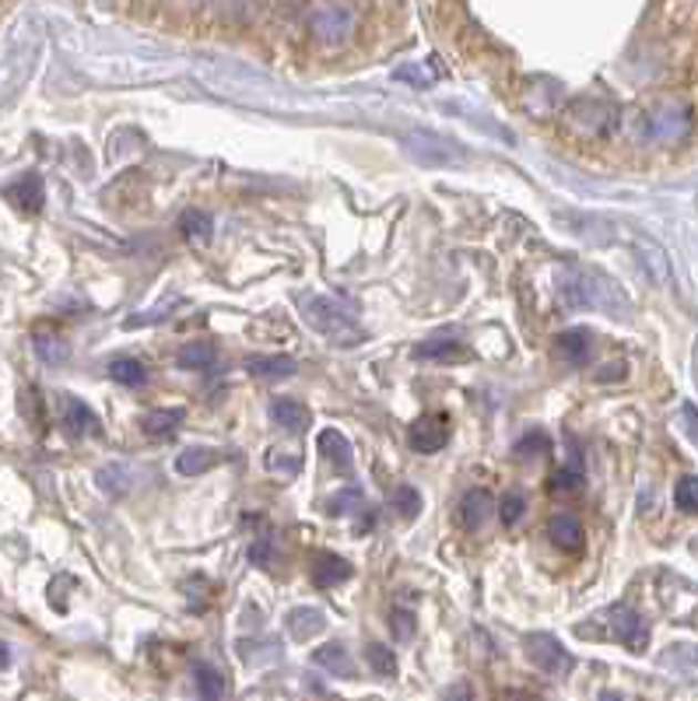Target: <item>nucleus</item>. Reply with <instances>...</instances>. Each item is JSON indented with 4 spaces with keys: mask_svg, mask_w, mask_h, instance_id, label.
I'll return each mask as SVG.
<instances>
[{
    "mask_svg": "<svg viewBox=\"0 0 698 701\" xmlns=\"http://www.w3.org/2000/svg\"><path fill=\"white\" fill-rule=\"evenodd\" d=\"M355 502H358V492H355V487H348V492L333 495V498L327 502V513H330V516H341V513H348L345 505H355Z\"/></svg>",
    "mask_w": 698,
    "mask_h": 701,
    "instance_id": "f704fd0d",
    "label": "nucleus"
},
{
    "mask_svg": "<svg viewBox=\"0 0 698 701\" xmlns=\"http://www.w3.org/2000/svg\"><path fill=\"white\" fill-rule=\"evenodd\" d=\"M309 32L316 35V42L337 47V42H345L355 32V11L341 4H327L309 18Z\"/></svg>",
    "mask_w": 698,
    "mask_h": 701,
    "instance_id": "20e7f679",
    "label": "nucleus"
},
{
    "mask_svg": "<svg viewBox=\"0 0 698 701\" xmlns=\"http://www.w3.org/2000/svg\"><path fill=\"white\" fill-rule=\"evenodd\" d=\"M408 155L421 165H460L463 162V155L453 152L450 141H439V137H429V134L408 137Z\"/></svg>",
    "mask_w": 698,
    "mask_h": 701,
    "instance_id": "6e6552de",
    "label": "nucleus"
},
{
    "mask_svg": "<svg viewBox=\"0 0 698 701\" xmlns=\"http://www.w3.org/2000/svg\"><path fill=\"white\" fill-rule=\"evenodd\" d=\"M299 466H302V460L295 456V453L285 456V460H281V453H270L267 456V471H299Z\"/></svg>",
    "mask_w": 698,
    "mask_h": 701,
    "instance_id": "c9c22d12",
    "label": "nucleus"
},
{
    "mask_svg": "<svg viewBox=\"0 0 698 701\" xmlns=\"http://www.w3.org/2000/svg\"><path fill=\"white\" fill-rule=\"evenodd\" d=\"M320 450H324V460L333 466V471L351 474V466H355V450H351V442H348L341 432H337V429L320 432Z\"/></svg>",
    "mask_w": 698,
    "mask_h": 701,
    "instance_id": "f8f14e48",
    "label": "nucleus"
},
{
    "mask_svg": "<svg viewBox=\"0 0 698 701\" xmlns=\"http://www.w3.org/2000/svg\"><path fill=\"white\" fill-rule=\"evenodd\" d=\"M312 663L327 670L330 677H341V681H355L358 677V667H355V656L348 652V646L341 642H327L312 652Z\"/></svg>",
    "mask_w": 698,
    "mask_h": 701,
    "instance_id": "1a4fd4ad",
    "label": "nucleus"
},
{
    "mask_svg": "<svg viewBox=\"0 0 698 701\" xmlns=\"http://www.w3.org/2000/svg\"><path fill=\"white\" fill-rule=\"evenodd\" d=\"M345 579H351V565L345 558L337 555H320L312 565V583L320 589H330V586H341Z\"/></svg>",
    "mask_w": 698,
    "mask_h": 701,
    "instance_id": "4468645a",
    "label": "nucleus"
},
{
    "mask_svg": "<svg viewBox=\"0 0 698 701\" xmlns=\"http://www.w3.org/2000/svg\"><path fill=\"white\" fill-rule=\"evenodd\" d=\"M218 361V351H215V344H207V341H201V344H189L183 354H179V365L183 369H194V372H204V369H211Z\"/></svg>",
    "mask_w": 698,
    "mask_h": 701,
    "instance_id": "4be33fe9",
    "label": "nucleus"
},
{
    "mask_svg": "<svg viewBox=\"0 0 698 701\" xmlns=\"http://www.w3.org/2000/svg\"><path fill=\"white\" fill-rule=\"evenodd\" d=\"M218 460H222V456H218L215 450H204V445H194V450H186V453L176 460V471L186 474V477H197V474L211 471V466H215Z\"/></svg>",
    "mask_w": 698,
    "mask_h": 701,
    "instance_id": "aec40b11",
    "label": "nucleus"
},
{
    "mask_svg": "<svg viewBox=\"0 0 698 701\" xmlns=\"http://www.w3.org/2000/svg\"><path fill=\"white\" fill-rule=\"evenodd\" d=\"M270 417H274V424H281L285 432H306L309 421H312L302 403L299 400H288V396L270 403Z\"/></svg>",
    "mask_w": 698,
    "mask_h": 701,
    "instance_id": "ddd939ff",
    "label": "nucleus"
},
{
    "mask_svg": "<svg viewBox=\"0 0 698 701\" xmlns=\"http://www.w3.org/2000/svg\"><path fill=\"white\" fill-rule=\"evenodd\" d=\"M183 421V411H155V414H144L141 424H144V432L147 435H173L176 432V424Z\"/></svg>",
    "mask_w": 698,
    "mask_h": 701,
    "instance_id": "393cba45",
    "label": "nucleus"
},
{
    "mask_svg": "<svg viewBox=\"0 0 698 701\" xmlns=\"http://www.w3.org/2000/svg\"><path fill=\"white\" fill-rule=\"evenodd\" d=\"M8 197L21 207V210H29V215H35V210L42 207V200H47V189H42V179L35 173L29 176H21L11 189H8Z\"/></svg>",
    "mask_w": 698,
    "mask_h": 701,
    "instance_id": "2eb2a0df",
    "label": "nucleus"
},
{
    "mask_svg": "<svg viewBox=\"0 0 698 701\" xmlns=\"http://www.w3.org/2000/svg\"><path fill=\"white\" fill-rule=\"evenodd\" d=\"M607 628H610V635H615V639L625 646V649H632V652H643L646 646H649V628H646V621L639 618L636 610H628V607H615L607 614Z\"/></svg>",
    "mask_w": 698,
    "mask_h": 701,
    "instance_id": "423d86ee",
    "label": "nucleus"
},
{
    "mask_svg": "<svg viewBox=\"0 0 698 701\" xmlns=\"http://www.w3.org/2000/svg\"><path fill=\"white\" fill-rule=\"evenodd\" d=\"M639 126H643V137L653 141V144H681L691 134L695 116H691V105L685 99L664 95L643 113Z\"/></svg>",
    "mask_w": 698,
    "mask_h": 701,
    "instance_id": "f257e3e1",
    "label": "nucleus"
},
{
    "mask_svg": "<svg viewBox=\"0 0 698 701\" xmlns=\"http://www.w3.org/2000/svg\"><path fill=\"white\" fill-rule=\"evenodd\" d=\"M674 505L681 508V513H698V477H681L678 487H674Z\"/></svg>",
    "mask_w": 698,
    "mask_h": 701,
    "instance_id": "bb28decb",
    "label": "nucleus"
},
{
    "mask_svg": "<svg viewBox=\"0 0 698 701\" xmlns=\"http://www.w3.org/2000/svg\"><path fill=\"white\" fill-rule=\"evenodd\" d=\"M495 508V502H492V495L489 492H468L463 495V502H460V519H463V526L468 529H478L484 519H489V513Z\"/></svg>",
    "mask_w": 698,
    "mask_h": 701,
    "instance_id": "a211bd4d",
    "label": "nucleus"
},
{
    "mask_svg": "<svg viewBox=\"0 0 698 701\" xmlns=\"http://www.w3.org/2000/svg\"><path fill=\"white\" fill-rule=\"evenodd\" d=\"M397 78H400V81L418 84V89H429V84H432V74H421L418 68H400V71H397Z\"/></svg>",
    "mask_w": 698,
    "mask_h": 701,
    "instance_id": "e433bc0d",
    "label": "nucleus"
},
{
    "mask_svg": "<svg viewBox=\"0 0 698 701\" xmlns=\"http://www.w3.org/2000/svg\"><path fill=\"white\" fill-rule=\"evenodd\" d=\"M471 694H474L471 688H453V691H450V698H471Z\"/></svg>",
    "mask_w": 698,
    "mask_h": 701,
    "instance_id": "4c0bfd02",
    "label": "nucleus"
},
{
    "mask_svg": "<svg viewBox=\"0 0 698 701\" xmlns=\"http://www.w3.org/2000/svg\"><path fill=\"white\" fill-rule=\"evenodd\" d=\"M302 316L316 333H324L333 344L362 341V330H358L351 309L341 306L337 299H327V295H309V299H302Z\"/></svg>",
    "mask_w": 698,
    "mask_h": 701,
    "instance_id": "f03ea898",
    "label": "nucleus"
},
{
    "mask_svg": "<svg viewBox=\"0 0 698 701\" xmlns=\"http://www.w3.org/2000/svg\"><path fill=\"white\" fill-rule=\"evenodd\" d=\"M366 656H369V667H372L379 677H393V673H397V660H393V652H390L387 646L372 642V646L366 649Z\"/></svg>",
    "mask_w": 698,
    "mask_h": 701,
    "instance_id": "cd10ccee",
    "label": "nucleus"
},
{
    "mask_svg": "<svg viewBox=\"0 0 698 701\" xmlns=\"http://www.w3.org/2000/svg\"><path fill=\"white\" fill-rule=\"evenodd\" d=\"M414 358H421V361H456V358H468V354H463L456 337L442 333V337H429V341H421L414 348Z\"/></svg>",
    "mask_w": 698,
    "mask_h": 701,
    "instance_id": "dca6fc26",
    "label": "nucleus"
},
{
    "mask_svg": "<svg viewBox=\"0 0 698 701\" xmlns=\"http://www.w3.org/2000/svg\"><path fill=\"white\" fill-rule=\"evenodd\" d=\"M547 537H552L562 550H579L583 547V526L573 516H552L547 519Z\"/></svg>",
    "mask_w": 698,
    "mask_h": 701,
    "instance_id": "f3484780",
    "label": "nucleus"
},
{
    "mask_svg": "<svg viewBox=\"0 0 698 701\" xmlns=\"http://www.w3.org/2000/svg\"><path fill=\"white\" fill-rule=\"evenodd\" d=\"M450 442V417L446 414H425L411 424V450L414 453H439Z\"/></svg>",
    "mask_w": 698,
    "mask_h": 701,
    "instance_id": "0eeeda50",
    "label": "nucleus"
},
{
    "mask_svg": "<svg viewBox=\"0 0 698 701\" xmlns=\"http://www.w3.org/2000/svg\"><path fill=\"white\" fill-rule=\"evenodd\" d=\"M35 354H39V358H47V361H63V358H68V344H63L60 337L39 333V337H35Z\"/></svg>",
    "mask_w": 698,
    "mask_h": 701,
    "instance_id": "7c9ffc66",
    "label": "nucleus"
},
{
    "mask_svg": "<svg viewBox=\"0 0 698 701\" xmlns=\"http://www.w3.org/2000/svg\"><path fill=\"white\" fill-rule=\"evenodd\" d=\"M194 681H197L201 698H225V681H222V673L215 667L197 663L194 667Z\"/></svg>",
    "mask_w": 698,
    "mask_h": 701,
    "instance_id": "5701e85b",
    "label": "nucleus"
},
{
    "mask_svg": "<svg viewBox=\"0 0 698 701\" xmlns=\"http://www.w3.org/2000/svg\"><path fill=\"white\" fill-rule=\"evenodd\" d=\"M547 487H552L555 495H568V492H579L583 487V474L573 471V466H562V471L552 474V481H547Z\"/></svg>",
    "mask_w": 698,
    "mask_h": 701,
    "instance_id": "c85d7f7f",
    "label": "nucleus"
},
{
    "mask_svg": "<svg viewBox=\"0 0 698 701\" xmlns=\"http://www.w3.org/2000/svg\"><path fill=\"white\" fill-rule=\"evenodd\" d=\"M390 628H393V635H397V642H411V639H414V614L397 607V610L390 614Z\"/></svg>",
    "mask_w": 698,
    "mask_h": 701,
    "instance_id": "2f4dec72",
    "label": "nucleus"
},
{
    "mask_svg": "<svg viewBox=\"0 0 698 701\" xmlns=\"http://www.w3.org/2000/svg\"><path fill=\"white\" fill-rule=\"evenodd\" d=\"M288 628L295 639H312L316 631H324V614L316 610V607H299V610H291V618H288Z\"/></svg>",
    "mask_w": 698,
    "mask_h": 701,
    "instance_id": "412c9836",
    "label": "nucleus"
},
{
    "mask_svg": "<svg viewBox=\"0 0 698 701\" xmlns=\"http://www.w3.org/2000/svg\"><path fill=\"white\" fill-rule=\"evenodd\" d=\"M0 667H8V646H0Z\"/></svg>",
    "mask_w": 698,
    "mask_h": 701,
    "instance_id": "58836bf2",
    "label": "nucleus"
},
{
    "mask_svg": "<svg viewBox=\"0 0 698 701\" xmlns=\"http://www.w3.org/2000/svg\"><path fill=\"white\" fill-rule=\"evenodd\" d=\"M565 126L573 131L576 137L583 141H604L615 134V126H618V110L610 102L604 99H594V95H586V99H576L573 105L565 110Z\"/></svg>",
    "mask_w": 698,
    "mask_h": 701,
    "instance_id": "7ed1b4c3",
    "label": "nucleus"
},
{
    "mask_svg": "<svg viewBox=\"0 0 698 701\" xmlns=\"http://www.w3.org/2000/svg\"><path fill=\"white\" fill-rule=\"evenodd\" d=\"M246 369L257 379H288V375H295L299 365H295V358H288V354H274V358H249Z\"/></svg>",
    "mask_w": 698,
    "mask_h": 701,
    "instance_id": "6ab92c4d",
    "label": "nucleus"
},
{
    "mask_svg": "<svg viewBox=\"0 0 698 701\" xmlns=\"http://www.w3.org/2000/svg\"><path fill=\"white\" fill-rule=\"evenodd\" d=\"M393 508H397V516H404V519H414L418 516V508H421V495L414 492L411 484L404 487H397V495H393Z\"/></svg>",
    "mask_w": 698,
    "mask_h": 701,
    "instance_id": "c756f323",
    "label": "nucleus"
},
{
    "mask_svg": "<svg viewBox=\"0 0 698 701\" xmlns=\"http://www.w3.org/2000/svg\"><path fill=\"white\" fill-rule=\"evenodd\" d=\"M523 508H526V502H523L520 495H505V498H502V505H499V516H502V523H505V526H513V523L523 516Z\"/></svg>",
    "mask_w": 698,
    "mask_h": 701,
    "instance_id": "72a5a7b5",
    "label": "nucleus"
},
{
    "mask_svg": "<svg viewBox=\"0 0 698 701\" xmlns=\"http://www.w3.org/2000/svg\"><path fill=\"white\" fill-rule=\"evenodd\" d=\"M555 351L565 365H586L589 354H594V333L589 330H565V333H558Z\"/></svg>",
    "mask_w": 698,
    "mask_h": 701,
    "instance_id": "9b49d317",
    "label": "nucleus"
},
{
    "mask_svg": "<svg viewBox=\"0 0 698 701\" xmlns=\"http://www.w3.org/2000/svg\"><path fill=\"white\" fill-rule=\"evenodd\" d=\"M211 228L215 225H211V218L204 215V210H183L179 215V231L186 239H204Z\"/></svg>",
    "mask_w": 698,
    "mask_h": 701,
    "instance_id": "a878e982",
    "label": "nucleus"
},
{
    "mask_svg": "<svg viewBox=\"0 0 698 701\" xmlns=\"http://www.w3.org/2000/svg\"><path fill=\"white\" fill-rule=\"evenodd\" d=\"M63 424H68V432H71L74 439H81V435H95V432L102 429L99 417H95V411L89 408V403L78 400V396H68V393H63Z\"/></svg>",
    "mask_w": 698,
    "mask_h": 701,
    "instance_id": "9d476101",
    "label": "nucleus"
},
{
    "mask_svg": "<svg viewBox=\"0 0 698 701\" xmlns=\"http://www.w3.org/2000/svg\"><path fill=\"white\" fill-rule=\"evenodd\" d=\"M526 656H531V663L544 673H565L573 670V656L565 652V646L558 639H552V635H526Z\"/></svg>",
    "mask_w": 698,
    "mask_h": 701,
    "instance_id": "39448f33",
    "label": "nucleus"
},
{
    "mask_svg": "<svg viewBox=\"0 0 698 701\" xmlns=\"http://www.w3.org/2000/svg\"><path fill=\"white\" fill-rule=\"evenodd\" d=\"M110 375L116 382H123V386H144V379H147L144 365H141V361H134V358H116L110 365Z\"/></svg>",
    "mask_w": 698,
    "mask_h": 701,
    "instance_id": "b1692460",
    "label": "nucleus"
},
{
    "mask_svg": "<svg viewBox=\"0 0 698 701\" xmlns=\"http://www.w3.org/2000/svg\"><path fill=\"white\" fill-rule=\"evenodd\" d=\"M547 450H552V439H547L544 432H531L516 442V456H537V453H547Z\"/></svg>",
    "mask_w": 698,
    "mask_h": 701,
    "instance_id": "473e14b6",
    "label": "nucleus"
}]
</instances>
